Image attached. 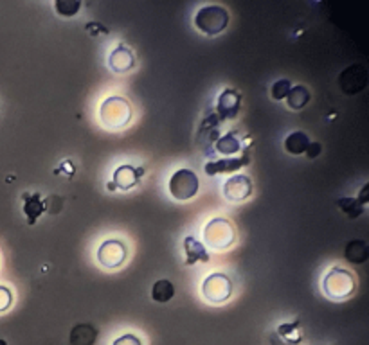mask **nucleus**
Listing matches in <instances>:
<instances>
[{"instance_id":"nucleus-2","label":"nucleus","mask_w":369,"mask_h":345,"mask_svg":"<svg viewBox=\"0 0 369 345\" xmlns=\"http://www.w3.org/2000/svg\"><path fill=\"white\" fill-rule=\"evenodd\" d=\"M357 279L346 268L333 266L323 280V291L332 300H344L355 293Z\"/></svg>"},{"instance_id":"nucleus-4","label":"nucleus","mask_w":369,"mask_h":345,"mask_svg":"<svg viewBox=\"0 0 369 345\" xmlns=\"http://www.w3.org/2000/svg\"><path fill=\"white\" fill-rule=\"evenodd\" d=\"M204 241L213 250H225L233 247V243L236 241L233 223L225 218L211 219L204 229Z\"/></svg>"},{"instance_id":"nucleus-7","label":"nucleus","mask_w":369,"mask_h":345,"mask_svg":"<svg viewBox=\"0 0 369 345\" xmlns=\"http://www.w3.org/2000/svg\"><path fill=\"white\" fill-rule=\"evenodd\" d=\"M127 245L119 239H107L98 248V261L105 268H119L127 261Z\"/></svg>"},{"instance_id":"nucleus-13","label":"nucleus","mask_w":369,"mask_h":345,"mask_svg":"<svg viewBox=\"0 0 369 345\" xmlns=\"http://www.w3.org/2000/svg\"><path fill=\"white\" fill-rule=\"evenodd\" d=\"M184 254H186V265L191 266L195 263H207L209 261V254H207L206 247L202 245L200 241L193 236H187L184 238L182 243Z\"/></svg>"},{"instance_id":"nucleus-5","label":"nucleus","mask_w":369,"mask_h":345,"mask_svg":"<svg viewBox=\"0 0 369 345\" xmlns=\"http://www.w3.org/2000/svg\"><path fill=\"white\" fill-rule=\"evenodd\" d=\"M198 177L196 172L191 169H178L171 175L168 183L169 194L173 196L175 200L178 201H187L191 200L193 196H196L198 192Z\"/></svg>"},{"instance_id":"nucleus-11","label":"nucleus","mask_w":369,"mask_h":345,"mask_svg":"<svg viewBox=\"0 0 369 345\" xmlns=\"http://www.w3.org/2000/svg\"><path fill=\"white\" fill-rule=\"evenodd\" d=\"M108 67L117 74H125V72L136 67V56H134V52L128 47L119 43L108 56Z\"/></svg>"},{"instance_id":"nucleus-21","label":"nucleus","mask_w":369,"mask_h":345,"mask_svg":"<svg viewBox=\"0 0 369 345\" xmlns=\"http://www.w3.org/2000/svg\"><path fill=\"white\" fill-rule=\"evenodd\" d=\"M339 207H341L342 212H346L351 219L359 218L364 212V205L360 203L357 198H341L339 200Z\"/></svg>"},{"instance_id":"nucleus-26","label":"nucleus","mask_w":369,"mask_h":345,"mask_svg":"<svg viewBox=\"0 0 369 345\" xmlns=\"http://www.w3.org/2000/svg\"><path fill=\"white\" fill-rule=\"evenodd\" d=\"M112 345H143V342L136 335H123L116 338Z\"/></svg>"},{"instance_id":"nucleus-17","label":"nucleus","mask_w":369,"mask_h":345,"mask_svg":"<svg viewBox=\"0 0 369 345\" xmlns=\"http://www.w3.org/2000/svg\"><path fill=\"white\" fill-rule=\"evenodd\" d=\"M310 146V139L304 135L303 131H294L290 133L285 139V150L288 151L290 155H303L306 153Z\"/></svg>"},{"instance_id":"nucleus-3","label":"nucleus","mask_w":369,"mask_h":345,"mask_svg":"<svg viewBox=\"0 0 369 345\" xmlns=\"http://www.w3.org/2000/svg\"><path fill=\"white\" fill-rule=\"evenodd\" d=\"M195 25L200 33L207 36H216L224 33L229 25V13L222 5H204L196 11Z\"/></svg>"},{"instance_id":"nucleus-1","label":"nucleus","mask_w":369,"mask_h":345,"mask_svg":"<svg viewBox=\"0 0 369 345\" xmlns=\"http://www.w3.org/2000/svg\"><path fill=\"white\" fill-rule=\"evenodd\" d=\"M99 119L108 130H123L131 121V104L121 96H110L99 107Z\"/></svg>"},{"instance_id":"nucleus-15","label":"nucleus","mask_w":369,"mask_h":345,"mask_svg":"<svg viewBox=\"0 0 369 345\" xmlns=\"http://www.w3.org/2000/svg\"><path fill=\"white\" fill-rule=\"evenodd\" d=\"M45 205H43L40 194H23V214L28 216V223L34 225L36 219L43 214Z\"/></svg>"},{"instance_id":"nucleus-20","label":"nucleus","mask_w":369,"mask_h":345,"mask_svg":"<svg viewBox=\"0 0 369 345\" xmlns=\"http://www.w3.org/2000/svg\"><path fill=\"white\" fill-rule=\"evenodd\" d=\"M308 101H310V92L306 87H303V85L292 87L288 96H286V103H288V107L292 108V110H301V108H304L308 104Z\"/></svg>"},{"instance_id":"nucleus-8","label":"nucleus","mask_w":369,"mask_h":345,"mask_svg":"<svg viewBox=\"0 0 369 345\" xmlns=\"http://www.w3.org/2000/svg\"><path fill=\"white\" fill-rule=\"evenodd\" d=\"M251 194H253V182H251V178L245 177V175L231 177L229 180L224 183V196L229 201H234V203L247 200Z\"/></svg>"},{"instance_id":"nucleus-9","label":"nucleus","mask_w":369,"mask_h":345,"mask_svg":"<svg viewBox=\"0 0 369 345\" xmlns=\"http://www.w3.org/2000/svg\"><path fill=\"white\" fill-rule=\"evenodd\" d=\"M240 107H242V96L236 90L227 89L220 93L218 101H216V113L222 121H229L238 115Z\"/></svg>"},{"instance_id":"nucleus-24","label":"nucleus","mask_w":369,"mask_h":345,"mask_svg":"<svg viewBox=\"0 0 369 345\" xmlns=\"http://www.w3.org/2000/svg\"><path fill=\"white\" fill-rule=\"evenodd\" d=\"M290 89H292V85H290L288 80L276 81V83L272 85V89H271L272 99H276V101H283V99H286V96H288Z\"/></svg>"},{"instance_id":"nucleus-28","label":"nucleus","mask_w":369,"mask_h":345,"mask_svg":"<svg viewBox=\"0 0 369 345\" xmlns=\"http://www.w3.org/2000/svg\"><path fill=\"white\" fill-rule=\"evenodd\" d=\"M368 187L369 186H364V189H362V192H360V198H357V200H359L360 203H362V205L366 203V194H368Z\"/></svg>"},{"instance_id":"nucleus-12","label":"nucleus","mask_w":369,"mask_h":345,"mask_svg":"<svg viewBox=\"0 0 369 345\" xmlns=\"http://www.w3.org/2000/svg\"><path fill=\"white\" fill-rule=\"evenodd\" d=\"M249 164V155H243L240 159H218L213 160V162L206 164V172L209 177H215V175H229V172L238 171L243 166Z\"/></svg>"},{"instance_id":"nucleus-19","label":"nucleus","mask_w":369,"mask_h":345,"mask_svg":"<svg viewBox=\"0 0 369 345\" xmlns=\"http://www.w3.org/2000/svg\"><path fill=\"white\" fill-rule=\"evenodd\" d=\"M173 297H175V286L171 280L159 279L154 285V288H151V299H154L155 302L164 304L173 299Z\"/></svg>"},{"instance_id":"nucleus-16","label":"nucleus","mask_w":369,"mask_h":345,"mask_svg":"<svg viewBox=\"0 0 369 345\" xmlns=\"http://www.w3.org/2000/svg\"><path fill=\"white\" fill-rule=\"evenodd\" d=\"M242 148L243 144L242 140L238 139V135H236V131H229V133H225L224 137H220L215 146V150L218 151L220 155H225V157L240 153Z\"/></svg>"},{"instance_id":"nucleus-10","label":"nucleus","mask_w":369,"mask_h":345,"mask_svg":"<svg viewBox=\"0 0 369 345\" xmlns=\"http://www.w3.org/2000/svg\"><path fill=\"white\" fill-rule=\"evenodd\" d=\"M143 175H145V169L143 168H134L130 164H125V166H119V168L114 171L112 183L116 189L130 191L131 187H136L137 183H139Z\"/></svg>"},{"instance_id":"nucleus-18","label":"nucleus","mask_w":369,"mask_h":345,"mask_svg":"<svg viewBox=\"0 0 369 345\" xmlns=\"http://www.w3.org/2000/svg\"><path fill=\"white\" fill-rule=\"evenodd\" d=\"M344 257L353 265H362L368 259V245L362 239H355V241L348 243L346 250H344Z\"/></svg>"},{"instance_id":"nucleus-25","label":"nucleus","mask_w":369,"mask_h":345,"mask_svg":"<svg viewBox=\"0 0 369 345\" xmlns=\"http://www.w3.org/2000/svg\"><path fill=\"white\" fill-rule=\"evenodd\" d=\"M11 304H13V293H11V289L6 288V286H0V313L10 309Z\"/></svg>"},{"instance_id":"nucleus-27","label":"nucleus","mask_w":369,"mask_h":345,"mask_svg":"<svg viewBox=\"0 0 369 345\" xmlns=\"http://www.w3.org/2000/svg\"><path fill=\"white\" fill-rule=\"evenodd\" d=\"M319 153H321V144H317V142H310L308 150H306L308 159H315Z\"/></svg>"},{"instance_id":"nucleus-6","label":"nucleus","mask_w":369,"mask_h":345,"mask_svg":"<svg viewBox=\"0 0 369 345\" xmlns=\"http://www.w3.org/2000/svg\"><path fill=\"white\" fill-rule=\"evenodd\" d=\"M202 295L211 304H224L233 295V282L225 274H211L202 282Z\"/></svg>"},{"instance_id":"nucleus-14","label":"nucleus","mask_w":369,"mask_h":345,"mask_svg":"<svg viewBox=\"0 0 369 345\" xmlns=\"http://www.w3.org/2000/svg\"><path fill=\"white\" fill-rule=\"evenodd\" d=\"M98 329L90 324H78L70 333V345H94L98 340Z\"/></svg>"},{"instance_id":"nucleus-29","label":"nucleus","mask_w":369,"mask_h":345,"mask_svg":"<svg viewBox=\"0 0 369 345\" xmlns=\"http://www.w3.org/2000/svg\"><path fill=\"white\" fill-rule=\"evenodd\" d=\"M0 345H4V342H0Z\"/></svg>"},{"instance_id":"nucleus-23","label":"nucleus","mask_w":369,"mask_h":345,"mask_svg":"<svg viewBox=\"0 0 369 345\" xmlns=\"http://www.w3.org/2000/svg\"><path fill=\"white\" fill-rule=\"evenodd\" d=\"M54 10L61 16H74L81 10V2H72V0H58L54 2Z\"/></svg>"},{"instance_id":"nucleus-22","label":"nucleus","mask_w":369,"mask_h":345,"mask_svg":"<svg viewBox=\"0 0 369 345\" xmlns=\"http://www.w3.org/2000/svg\"><path fill=\"white\" fill-rule=\"evenodd\" d=\"M277 333H280L283 338H288V342L292 345L299 344L301 342V335H299V322H292V324H283V326L277 327Z\"/></svg>"}]
</instances>
